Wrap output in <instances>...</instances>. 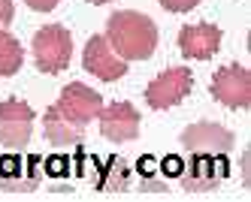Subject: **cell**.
<instances>
[{
	"label": "cell",
	"instance_id": "cell-7",
	"mask_svg": "<svg viewBox=\"0 0 251 202\" xmlns=\"http://www.w3.org/2000/svg\"><path fill=\"white\" fill-rule=\"evenodd\" d=\"M82 64L100 82H118L124 72H127V61L118 58L106 36H91V40H88L85 54H82Z\"/></svg>",
	"mask_w": 251,
	"mask_h": 202
},
{
	"label": "cell",
	"instance_id": "cell-11",
	"mask_svg": "<svg viewBox=\"0 0 251 202\" xmlns=\"http://www.w3.org/2000/svg\"><path fill=\"white\" fill-rule=\"evenodd\" d=\"M178 48L191 61H209L221 48V27L215 24H188L178 33Z\"/></svg>",
	"mask_w": 251,
	"mask_h": 202
},
{
	"label": "cell",
	"instance_id": "cell-5",
	"mask_svg": "<svg viewBox=\"0 0 251 202\" xmlns=\"http://www.w3.org/2000/svg\"><path fill=\"white\" fill-rule=\"evenodd\" d=\"M212 97L227 109H248L251 106V72L239 64L221 67L212 76Z\"/></svg>",
	"mask_w": 251,
	"mask_h": 202
},
{
	"label": "cell",
	"instance_id": "cell-8",
	"mask_svg": "<svg viewBox=\"0 0 251 202\" xmlns=\"http://www.w3.org/2000/svg\"><path fill=\"white\" fill-rule=\"evenodd\" d=\"M100 133L109 142H130L139 136V112L130 103H109L100 109Z\"/></svg>",
	"mask_w": 251,
	"mask_h": 202
},
{
	"label": "cell",
	"instance_id": "cell-13",
	"mask_svg": "<svg viewBox=\"0 0 251 202\" xmlns=\"http://www.w3.org/2000/svg\"><path fill=\"white\" fill-rule=\"evenodd\" d=\"M25 61V48L9 30H0V76H15Z\"/></svg>",
	"mask_w": 251,
	"mask_h": 202
},
{
	"label": "cell",
	"instance_id": "cell-16",
	"mask_svg": "<svg viewBox=\"0 0 251 202\" xmlns=\"http://www.w3.org/2000/svg\"><path fill=\"white\" fill-rule=\"evenodd\" d=\"M25 3L30 9H37V12H51V9L58 6V0H25Z\"/></svg>",
	"mask_w": 251,
	"mask_h": 202
},
{
	"label": "cell",
	"instance_id": "cell-10",
	"mask_svg": "<svg viewBox=\"0 0 251 202\" xmlns=\"http://www.w3.org/2000/svg\"><path fill=\"white\" fill-rule=\"evenodd\" d=\"M178 175L188 190H212L221 178H227L224 154H194L191 166H185Z\"/></svg>",
	"mask_w": 251,
	"mask_h": 202
},
{
	"label": "cell",
	"instance_id": "cell-12",
	"mask_svg": "<svg viewBox=\"0 0 251 202\" xmlns=\"http://www.w3.org/2000/svg\"><path fill=\"white\" fill-rule=\"evenodd\" d=\"M43 130H46V139L51 145H79V142H85V127H76L67 118H61L55 112V106H49V112L43 115Z\"/></svg>",
	"mask_w": 251,
	"mask_h": 202
},
{
	"label": "cell",
	"instance_id": "cell-4",
	"mask_svg": "<svg viewBox=\"0 0 251 202\" xmlns=\"http://www.w3.org/2000/svg\"><path fill=\"white\" fill-rule=\"evenodd\" d=\"M191 85H194L191 69H185V67L164 69V72H160V76L146 88V103L154 109V112L173 109V106H178V103L191 94Z\"/></svg>",
	"mask_w": 251,
	"mask_h": 202
},
{
	"label": "cell",
	"instance_id": "cell-1",
	"mask_svg": "<svg viewBox=\"0 0 251 202\" xmlns=\"http://www.w3.org/2000/svg\"><path fill=\"white\" fill-rule=\"evenodd\" d=\"M106 40L124 61H146L157 48V27L142 12H115L106 24Z\"/></svg>",
	"mask_w": 251,
	"mask_h": 202
},
{
	"label": "cell",
	"instance_id": "cell-6",
	"mask_svg": "<svg viewBox=\"0 0 251 202\" xmlns=\"http://www.w3.org/2000/svg\"><path fill=\"white\" fill-rule=\"evenodd\" d=\"M33 130V109L22 100L0 103V142L6 148H25Z\"/></svg>",
	"mask_w": 251,
	"mask_h": 202
},
{
	"label": "cell",
	"instance_id": "cell-2",
	"mask_svg": "<svg viewBox=\"0 0 251 202\" xmlns=\"http://www.w3.org/2000/svg\"><path fill=\"white\" fill-rule=\"evenodd\" d=\"M70 58H73V36H70L67 27L46 24L37 30V36H33V64H37V69L58 76L70 67Z\"/></svg>",
	"mask_w": 251,
	"mask_h": 202
},
{
	"label": "cell",
	"instance_id": "cell-9",
	"mask_svg": "<svg viewBox=\"0 0 251 202\" xmlns=\"http://www.w3.org/2000/svg\"><path fill=\"white\" fill-rule=\"evenodd\" d=\"M182 148L191 154H227L233 148V133L218 124H191L182 133Z\"/></svg>",
	"mask_w": 251,
	"mask_h": 202
},
{
	"label": "cell",
	"instance_id": "cell-17",
	"mask_svg": "<svg viewBox=\"0 0 251 202\" xmlns=\"http://www.w3.org/2000/svg\"><path fill=\"white\" fill-rule=\"evenodd\" d=\"M12 15H15L12 0H0V24H9V22H12Z\"/></svg>",
	"mask_w": 251,
	"mask_h": 202
},
{
	"label": "cell",
	"instance_id": "cell-3",
	"mask_svg": "<svg viewBox=\"0 0 251 202\" xmlns=\"http://www.w3.org/2000/svg\"><path fill=\"white\" fill-rule=\"evenodd\" d=\"M100 109H103V97L82 82H70L61 90V100L55 103V112L76 127H88L100 115Z\"/></svg>",
	"mask_w": 251,
	"mask_h": 202
},
{
	"label": "cell",
	"instance_id": "cell-14",
	"mask_svg": "<svg viewBox=\"0 0 251 202\" xmlns=\"http://www.w3.org/2000/svg\"><path fill=\"white\" fill-rule=\"evenodd\" d=\"M22 163L19 160H3V163H0V175H22ZM3 187H12V190H30V187H37V175H27V178H22V181H3Z\"/></svg>",
	"mask_w": 251,
	"mask_h": 202
},
{
	"label": "cell",
	"instance_id": "cell-18",
	"mask_svg": "<svg viewBox=\"0 0 251 202\" xmlns=\"http://www.w3.org/2000/svg\"><path fill=\"white\" fill-rule=\"evenodd\" d=\"M88 3H97L100 6V3H112V0H88Z\"/></svg>",
	"mask_w": 251,
	"mask_h": 202
},
{
	"label": "cell",
	"instance_id": "cell-15",
	"mask_svg": "<svg viewBox=\"0 0 251 202\" xmlns=\"http://www.w3.org/2000/svg\"><path fill=\"white\" fill-rule=\"evenodd\" d=\"M200 0H160V6H164L167 12H191Z\"/></svg>",
	"mask_w": 251,
	"mask_h": 202
}]
</instances>
